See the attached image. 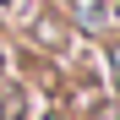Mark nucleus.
I'll return each mask as SVG.
<instances>
[{
  "instance_id": "nucleus-4",
  "label": "nucleus",
  "mask_w": 120,
  "mask_h": 120,
  "mask_svg": "<svg viewBox=\"0 0 120 120\" xmlns=\"http://www.w3.org/2000/svg\"><path fill=\"white\" fill-rule=\"evenodd\" d=\"M33 120H71V115L60 109V104H38V109H33Z\"/></svg>"
},
{
  "instance_id": "nucleus-3",
  "label": "nucleus",
  "mask_w": 120,
  "mask_h": 120,
  "mask_svg": "<svg viewBox=\"0 0 120 120\" xmlns=\"http://www.w3.org/2000/svg\"><path fill=\"white\" fill-rule=\"evenodd\" d=\"M44 104L22 71H0V120H33V109Z\"/></svg>"
},
{
  "instance_id": "nucleus-5",
  "label": "nucleus",
  "mask_w": 120,
  "mask_h": 120,
  "mask_svg": "<svg viewBox=\"0 0 120 120\" xmlns=\"http://www.w3.org/2000/svg\"><path fill=\"white\" fill-rule=\"evenodd\" d=\"M0 71H11V38H0Z\"/></svg>"
},
{
  "instance_id": "nucleus-6",
  "label": "nucleus",
  "mask_w": 120,
  "mask_h": 120,
  "mask_svg": "<svg viewBox=\"0 0 120 120\" xmlns=\"http://www.w3.org/2000/svg\"><path fill=\"white\" fill-rule=\"evenodd\" d=\"M109 22H115V33H120V0H109Z\"/></svg>"
},
{
  "instance_id": "nucleus-1",
  "label": "nucleus",
  "mask_w": 120,
  "mask_h": 120,
  "mask_svg": "<svg viewBox=\"0 0 120 120\" xmlns=\"http://www.w3.org/2000/svg\"><path fill=\"white\" fill-rule=\"evenodd\" d=\"M16 33H22V49L33 60H66V55H76V33L66 22V6H49V0H44Z\"/></svg>"
},
{
  "instance_id": "nucleus-7",
  "label": "nucleus",
  "mask_w": 120,
  "mask_h": 120,
  "mask_svg": "<svg viewBox=\"0 0 120 120\" xmlns=\"http://www.w3.org/2000/svg\"><path fill=\"white\" fill-rule=\"evenodd\" d=\"M0 27H6V22H0Z\"/></svg>"
},
{
  "instance_id": "nucleus-2",
  "label": "nucleus",
  "mask_w": 120,
  "mask_h": 120,
  "mask_svg": "<svg viewBox=\"0 0 120 120\" xmlns=\"http://www.w3.org/2000/svg\"><path fill=\"white\" fill-rule=\"evenodd\" d=\"M66 22H71V33H76V44H104V38L115 33L109 0H71V6H66Z\"/></svg>"
}]
</instances>
